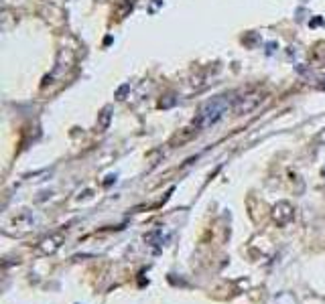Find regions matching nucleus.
Here are the masks:
<instances>
[{
  "instance_id": "3",
  "label": "nucleus",
  "mask_w": 325,
  "mask_h": 304,
  "mask_svg": "<svg viewBox=\"0 0 325 304\" xmlns=\"http://www.w3.org/2000/svg\"><path fill=\"white\" fill-rule=\"evenodd\" d=\"M293 217H295V209H293L291 203L279 201V203L273 207V219H275L277 225H287V223L293 221Z\"/></svg>"
},
{
  "instance_id": "4",
  "label": "nucleus",
  "mask_w": 325,
  "mask_h": 304,
  "mask_svg": "<svg viewBox=\"0 0 325 304\" xmlns=\"http://www.w3.org/2000/svg\"><path fill=\"white\" fill-rule=\"evenodd\" d=\"M63 239H65V233H53V235H49V237H45L41 244H39V250H41V254H53L55 250H59V246L63 244Z\"/></svg>"
},
{
  "instance_id": "7",
  "label": "nucleus",
  "mask_w": 325,
  "mask_h": 304,
  "mask_svg": "<svg viewBox=\"0 0 325 304\" xmlns=\"http://www.w3.org/2000/svg\"><path fill=\"white\" fill-rule=\"evenodd\" d=\"M317 142H319V144H325V128L323 130H319V134H317Z\"/></svg>"
},
{
  "instance_id": "6",
  "label": "nucleus",
  "mask_w": 325,
  "mask_h": 304,
  "mask_svg": "<svg viewBox=\"0 0 325 304\" xmlns=\"http://www.w3.org/2000/svg\"><path fill=\"white\" fill-rule=\"evenodd\" d=\"M130 92V83H124L116 89V100H126V94Z\"/></svg>"
},
{
  "instance_id": "1",
  "label": "nucleus",
  "mask_w": 325,
  "mask_h": 304,
  "mask_svg": "<svg viewBox=\"0 0 325 304\" xmlns=\"http://www.w3.org/2000/svg\"><path fill=\"white\" fill-rule=\"evenodd\" d=\"M228 108H230V104H228V100H226L224 96H222V98H213V100L205 102V104L199 108V112H197V116H195L193 126H195V128H209V126L218 124V122L226 116Z\"/></svg>"
},
{
  "instance_id": "5",
  "label": "nucleus",
  "mask_w": 325,
  "mask_h": 304,
  "mask_svg": "<svg viewBox=\"0 0 325 304\" xmlns=\"http://www.w3.org/2000/svg\"><path fill=\"white\" fill-rule=\"evenodd\" d=\"M110 122H112V106H106V108L98 114V126H100V130H108Z\"/></svg>"
},
{
  "instance_id": "2",
  "label": "nucleus",
  "mask_w": 325,
  "mask_h": 304,
  "mask_svg": "<svg viewBox=\"0 0 325 304\" xmlns=\"http://www.w3.org/2000/svg\"><path fill=\"white\" fill-rule=\"evenodd\" d=\"M262 102H264V94L262 92H248L242 98H236L232 110H234L236 116H244V114L254 112Z\"/></svg>"
}]
</instances>
